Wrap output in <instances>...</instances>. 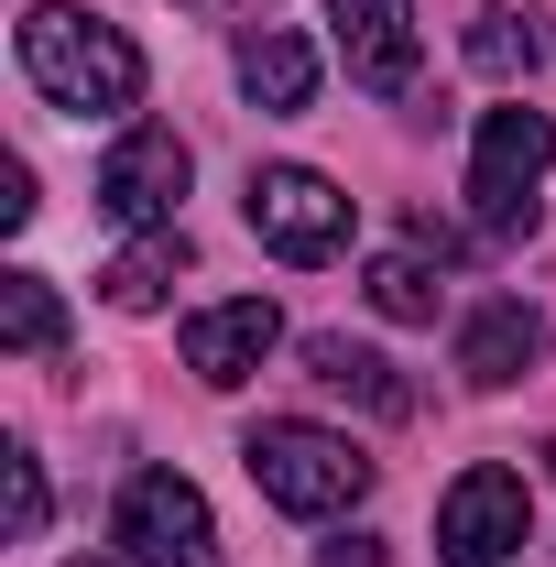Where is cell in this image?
I'll list each match as a JSON object with an SVG mask.
<instances>
[{
	"mask_svg": "<svg viewBox=\"0 0 556 567\" xmlns=\"http://www.w3.org/2000/svg\"><path fill=\"white\" fill-rule=\"evenodd\" d=\"M22 76H33L55 110H76V121H110V110L142 99V44L121 22L76 11V0H33V11H22Z\"/></svg>",
	"mask_w": 556,
	"mask_h": 567,
	"instance_id": "1",
	"label": "cell"
},
{
	"mask_svg": "<svg viewBox=\"0 0 556 567\" xmlns=\"http://www.w3.org/2000/svg\"><path fill=\"white\" fill-rule=\"evenodd\" d=\"M240 458H251V492L274 502V513H349V502L371 492V458L349 447L339 425H306V415H262L240 436Z\"/></svg>",
	"mask_w": 556,
	"mask_h": 567,
	"instance_id": "2",
	"label": "cell"
},
{
	"mask_svg": "<svg viewBox=\"0 0 556 567\" xmlns=\"http://www.w3.org/2000/svg\"><path fill=\"white\" fill-rule=\"evenodd\" d=\"M546 164H556L546 110H481V142H470V208H481V229H535Z\"/></svg>",
	"mask_w": 556,
	"mask_h": 567,
	"instance_id": "3",
	"label": "cell"
},
{
	"mask_svg": "<svg viewBox=\"0 0 556 567\" xmlns=\"http://www.w3.org/2000/svg\"><path fill=\"white\" fill-rule=\"evenodd\" d=\"M251 229H262V251H284V262H339L349 251V197L317 164H262L251 175Z\"/></svg>",
	"mask_w": 556,
	"mask_h": 567,
	"instance_id": "4",
	"label": "cell"
},
{
	"mask_svg": "<svg viewBox=\"0 0 556 567\" xmlns=\"http://www.w3.org/2000/svg\"><path fill=\"white\" fill-rule=\"evenodd\" d=\"M186 142L164 132V121H132V132L99 153V208L121 218V229H175V208H186Z\"/></svg>",
	"mask_w": 556,
	"mask_h": 567,
	"instance_id": "5",
	"label": "cell"
},
{
	"mask_svg": "<svg viewBox=\"0 0 556 567\" xmlns=\"http://www.w3.org/2000/svg\"><path fill=\"white\" fill-rule=\"evenodd\" d=\"M524 524H535L524 481L481 458V470H459L447 502H436V557H447V567H502L513 546H524Z\"/></svg>",
	"mask_w": 556,
	"mask_h": 567,
	"instance_id": "6",
	"label": "cell"
},
{
	"mask_svg": "<svg viewBox=\"0 0 556 567\" xmlns=\"http://www.w3.org/2000/svg\"><path fill=\"white\" fill-rule=\"evenodd\" d=\"M121 546L142 567H218V524H208V492L175 481V470H142L121 492Z\"/></svg>",
	"mask_w": 556,
	"mask_h": 567,
	"instance_id": "7",
	"label": "cell"
},
{
	"mask_svg": "<svg viewBox=\"0 0 556 567\" xmlns=\"http://www.w3.org/2000/svg\"><path fill=\"white\" fill-rule=\"evenodd\" d=\"M328 33H339V66L371 87V99H404L425 66L415 44V0H328Z\"/></svg>",
	"mask_w": 556,
	"mask_h": 567,
	"instance_id": "8",
	"label": "cell"
},
{
	"mask_svg": "<svg viewBox=\"0 0 556 567\" xmlns=\"http://www.w3.org/2000/svg\"><path fill=\"white\" fill-rule=\"evenodd\" d=\"M274 339H284L274 295H229V306H197V317H186V371H197L208 393H229V382H251V371L274 360Z\"/></svg>",
	"mask_w": 556,
	"mask_h": 567,
	"instance_id": "9",
	"label": "cell"
},
{
	"mask_svg": "<svg viewBox=\"0 0 556 567\" xmlns=\"http://www.w3.org/2000/svg\"><path fill=\"white\" fill-rule=\"evenodd\" d=\"M535 350H546V317H535L524 295H491L481 317L459 328V371H470L481 393H502V382H524V371H535Z\"/></svg>",
	"mask_w": 556,
	"mask_h": 567,
	"instance_id": "10",
	"label": "cell"
},
{
	"mask_svg": "<svg viewBox=\"0 0 556 567\" xmlns=\"http://www.w3.org/2000/svg\"><path fill=\"white\" fill-rule=\"evenodd\" d=\"M240 99L251 110H306L317 99V44L284 33V22H251L240 33Z\"/></svg>",
	"mask_w": 556,
	"mask_h": 567,
	"instance_id": "11",
	"label": "cell"
},
{
	"mask_svg": "<svg viewBox=\"0 0 556 567\" xmlns=\"http://www.w3.org/2000/svg\"><path fill=\"white\" fill-rule=\"evenodd\" d=\"M306 371H317L328 393H349V404H371V415H415V393L393 382V360H382V350H349V339H306Z\"/></svg>",
	"mask_w": 556,
	"mask_h": 567,
	"instance_id": "12",
	"label": "cell"
},
{
	"mask_svg": "<svg viewBox=\"0 0 556 567\" xmlns=\"http://www.w3.org/2000/svg\"><path fill=\"white\" fill-rule=\"evenodd\" d=\"M175 274H186V240H175V229H142L132 251H121V262L99 274V295H110L121 317H153V306L175 295Z\"/></svg>",
	"mask_w": 556,
	"mask_h": 567,
	"instance_id": "13",
	"label": "cell"
},
{
	"mask_svg": "<svg viewBox=\"0 0 556 567\" xmlns=\"http://www.w3.org/2000/svg\"><path fill=\"white\" fill-rule=\"evenodd\" d=\"M55 328H66L55 284H44V274H0V339H11V350L44 360V350H55Z\"/></svg>",
	"mask_w": 556,
	"mask_h": 567,
	"instance_id": "14",
	"label": "cell"
},
{
	"mask_svg": "<svg viewBox=\"0 0 556 567\" xmlns=\"http://www.w3.org/2000/svg\"><path fill=\"white\" fill-rule=\"evenodd\" d=\"M470 66H491V76L546 66V33H535V11H502V0H491L481 22H470Z\"/></svg>",
	"mask_w": 556,
	"mask_h": 567,
	"instance_id": "15",
	"label": "cell"
},
{
	"mask_svg": "<svg viewBox=\"0 0 556 567\" xmlns=\"http://www.w3.org/2000/svg\"><path fill=\"white\" fill-rule=\"evenodd\" d=\"M371 306H382L393 328H425V317H436V274H425L415 251H382V262H371Z\"/></svg>",
	"mask_w": 556,
	"mask_h": 567,
	"instance_id": "16",
	"label": "cell"
},
{
	"mask_svg": "<svg viewBox=\"0 0 556 567\" xmlns=\"http://www.w3.org/2000/svg\"><path fill=\"white\" fill-rule=\"evenodd\" d=\"M0 524L11 535H44V458L33 447H0Z\"/></svg>",
	"mask_w": 556,
	"mask_h": 567,
	"instance_id": "17",
	"label": "cell"
},
{
	"mask_svg": "<svg viewBox=\"0 0 556 567\" xmlns=\"http://www.w3.org/2000/svg\"><path fill=\"white\" fill-rule=\"evenodd\" d=\"M317 567H382V535H328Z\"/></svg>",
	"mask_w": 556,
	"mask_h": 567,
	"instance_id": "18",
	"label": "cell"
},
{
	"mask_svg": "<svg viewBox=\"0 0 556 567\" xmlns=\"http://www.w3.org/2000/svg\"><path fill=\"white\" fill-rule=\"evenodd\" d=\"M22 218H33V175H22V164H0V229H22Z\"/></svg>",
	"mask_w": 556,
	"mask_h": 567,
	"instance_id": "19",
	"label": "cell"
},
{
	"mask_svg": "<svg viewBox=\"0 0 556 567\" xmlns=\"http://www.w3.org/2000/svg\"><path fill=\"white\" fill-rule=\"evenodd\" d=\"M175 11H208V22H251V11H274V0H175Z\"/></svg>",
	"mask_w": 556,
	"mask_h": 567,
	"instance_id": "20",
	"label": "cell"
},
{
	"mask_svg": "<svg viewBox=\"0 0 556 567\" xmlns=\"http://www.w3.org/2000/svg\"><path fill=\"white\" fill-rule=\"evenodd\" d=\"M76 567H99V557H76Z\"/></svg>",
	"mask_w": 556,
	"mask_h": 567,
	"instance_id": "21",
	"label": "cell"
},
{
	"mask_svg": "<svg viewBox=\"0 0 556 567\" xmlns=\"http://www.w3.org/2000/svg\"><path fill=\"white\" fill-rule=\"evenodd\" d=\"M546 470H556V447H546Z\"/></svg>",
	"mask_w": 556,
	"mask_h": 567,
	"instance_id": "22",
	"label": "cell"
}]
</instances>
